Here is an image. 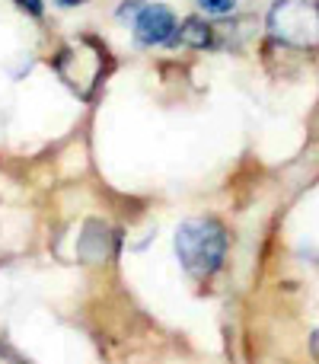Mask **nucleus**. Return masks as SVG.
I'll list each match as a JSON object with an SVG mask.
<instances>
[{
    "label": "nucleus",
    "mask_w": 319,
    "mask_h": 364,
    "mask_svg": "<svg viewBox=\"0 0 319 364\" xmlns=\"http://www.w3.org/2000/svg\"><path fill=\"white\" fill-rule=\"evenodd\" d=\"M175 252L192 278H207L220 269L227 252L224 227L217 220H185L175 233Z\"/></svg>",
    "instance_id": "nucleus-1"
},
{
    "label": "nucleus",
    "mask_w": 319,
    "mask_h": 364,
    "mask_svg": "<svg viewBox=\"0 0 319 364\" xmlns=\"http://www.w3.org/2000/svg\"><path fill=\"white\" fill-rule=\"evenodd\" d=\"M269 32L288 48H319V0H275L269 10Z\"/></svg>",
    "instance_id": "nucleus-2"
},
{
    "label": "nucleus",
    "mask_w": 319,
    "mask_h": 364,
    "mask_svg": "<svg viewBox=\"0 0 319 364\" xmlns=\"http://www.w3.org/2000/svg\"><path fill=\"white\" fill-rule=\"evenodd\" d=\"M58 70L61 77L77 90L80 96H87V87H83V77H90V83L102 80V64H99V51L87 48V45H67L58 58Z\"/></svg>",
    "instance_id": "nucleus-3"
},
{
    "label": "nucleus",
    "mask_w": 319,
    "mask_h": 364,
    "mask_svg": "<svg viewBox=\"0 0 319 364\" xmlns=\"http://www.w3.org/2000/svg\"><path fill=\"white\" fill-rule=\"evenodd\" d=\"M173 32H175V16L163 4L141 6V13L134 16V36H138L141 45H163L173 38Z\"/></svg>",
    "instance_id": "nucleus-4"
},
{
    "label": "nucleus",
    "mask_w": 319,
    "mask_h": 364,
    "mask_svg": "<svg viewBox=\"0 0 319 364\" xmlns=\"http://www.w3.org/2000/svg\"><path fill=\"white\" fill-rule=\"evenodd\" d=\"M169 42L182 45V48H207V45L214 42V32H211V26H207L205 19H185V23L173 32Z\"/></svg>",
    "instance_id": "nucleus-5"
},
{
    "label": "nucleus",
    "mask_w": 319,
    "mask_h": 364,
    "mask_svg": "<svg viewBox=\"0 0 319 364\" xmlns=\"http://www.w3.org/2000/svg\"><path fill=\"white\" fill-rule=\"evenodd\" d=\"M80 252L87 259H102L109 252V230L106 224H90L83 230V240H80Z\"/></svg>",
    "instance_id": "nucleus-6"
},
{
    "label": "nucleus",
    "mask_w": 319,
    "mask_h": 364,
    "mask_svg": "<svg viewBox=\"0 0 319 364\" xmlns=\"http://www.w3.org/2000/svg\"><path fill=\"white\" fill-rule=\"evenodd\" d=\"M201 6H205L207 13H227V10H233L237 6V0H198Z\"/></svg>",
    "instance_id": "nucleus-7"
},
{
    "label": "nucleus",
    "mask_w": 319,
    "mask_h": 364,
    "mask_svg": "<svg viewBox=\"0 0 319 364\" xmlns=\"http://www.w3.org/2000/svg\"><path fill=\"white\" fill-rule=\"evenodd\" d=\"M16 6L19 10H26L29 16H42V10H45L42 0H16Z\"/></svg>",
    "instance_id": "nucleus-8"
},
{
    "label": "nucleus",
    "mask_w": 319,
    "mask_h": 364,
    "mask_svg": "<svg viewBox=\"0 0 319 364\" xmlns=\"http://www.w3.org/2000/svg\"><path fill=\"white\" fill-rule=\"evenodd\" d=\"M0 364H26L23 358H19L13 348H6V346H0Z\"/></svg>",
    "instance_id": "nucleus-9"
},
{
    "label": "nucleus",
    "mask_w": 319,
    "mask_h": 364,
    "mask_svg": "<svg viewBox=\"0 0 319 364\" xmlns=\"http://www.w3.org/2000/svg\"><path fill=\"white\" fill-rule=\"evenodd\" d=\"M310 348H313V355H316V358H319V329H316V333H313V336H310Z\"/></svg>",
    "instance_id": "nucleus-10"
},
{
    "label": "nucleus",
    "mask_w": 319,
    "mask_h": 364,
    "mask_svg": "<svg viewBox=\"0 0 319 364\" xmlns=\"http://www.w3.org/2000/svg\"><path fill=\"white\" fill-rule=\"evenodd\" d=\"M61 6H80V4H87V0H58Z\"/></svg>",
    "instance_id": "nucleus-11"
}]
</instances>
